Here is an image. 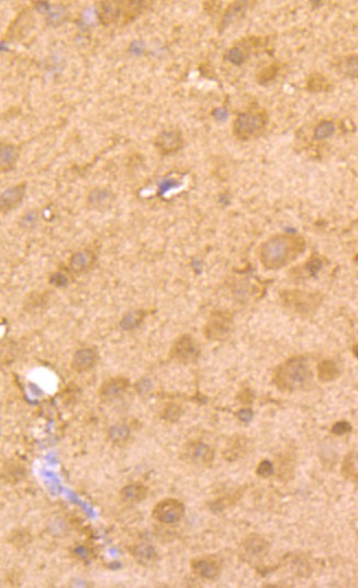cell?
I'll use <instances>...</instances> for the list:
<instances>
[{
	"label": "cell",
	"mask_w": 358,
	"mask_h": 588,
	"mask_svg": "<svg viewBox=\"0 0 358 588\" xmlns=\"http://www.w3.org/2000/svg\"><path fill=\"white\" fill-rule=\"evenodd\" d=\"M307 242L299 234L281 233L265 240L258 249V259L267 270L289 266L305 253Z\"/></svg>",
	"instance_id": "cell-1"
},
{
	"label": "cell",
	"mask_w": 358,
	"mask_h": 588,
	"mask_svg": "<svg viewBox=\"0 0 358 588\" xmlns=\"http://www.w3.org/2000/svg\"><path fill=\"white\" fill-rule=\"evenodd\" d=\"M277 389L283 392L302 391L312 384L313 371L305 356H292L276 367L272 377Z\"/></svg>",
	"instance_id": "cell-2"
},
{
	"label": "cell",
	"mask_w": 358,
	"mask_h": 588,
	"mask_svg": "<svg viewBox=\"0 0 358 588\" xmlns=\"http://www.w3.org/2000/svg\"><path fill=\"white\" fill-rule=\"evenodd\" d=\"M150 1L122 0V1H98L97 14L104 26H124L135 19L147 8Z\"/></svg>",
	"instance_id": "cell-3"
},
{
	"label": "cell",
	"mask_w": 358,
	"mask_h": 588,
	"mask_svg": "<svg viewBox=\"0 0 358 588\" xmlns=\"http://www.w3.org/2000/svg\"><path fill=\"white\" fill-rule=\"evenodd\" d=\"M270 124L267 110L252 106L241 112L232 123V134L240 141H249L264 134Z\"/></svg>",
	"instance_id": "cell-4"
},
{
	"label": "cell",
	"mask_w": 358,
	"mask_h": 588,
	"mask_svg": "<svg viewBox=\"0 0 358 588\" xmlns=\"http://www.w3.org/2000/svg\"><path fill=\"white\" fill-rule=\"evenodd\" d=\"M279 300L283 309L300 317H311L316 314L323 302L321 293L300 289H287L279 292Z\"/></svg>",
	"instance_id": "cell-5"
},
{
	"label": "cell",
	"mask_w": 358,
	"mask_h": 588,
	"mask_svg": "<svg viewBox=\"0 0 358 588\" xmlns=\"http://www.w3.org/2000/svg\"><path fill=\"white\" fill-rule=\"evenodd\" d=\"M270 543L262 535L252 533L247 535L238 548V556L247 564L257 565L268 555Z\"/></svg>",
	"instance_id": "cell-6"
},
{
	"label": "cell",
	"mask_w": 358,
	"mask_h": 588,
	"mask_svg": "<svg viewBox=\"0 0 358 588\" xmlns=\"http://www.w3.org/2000/svg\"><path fill=\"white\" fill-rule=\"evenodd\" d=\"M232 326L233 315L230 312L214 311L203 328V335L208 341H223L230 335Z\"/></svg>",
	"instance_id": "cell-7"
},
{
	"label": "cell",
	"mask_w": 358,
	"mask_h": 588,
	"mask_svg": "<svg viewBox=\"0 0 358 588\" xmlns=\"http://www.w3.org/2000/svg\"><path fill=\"white\" fill-rule=\"evenodd\" d=\"M267 44V39L262 37H246L236 41L234 46L227 48L225 57L227 61L234 65H242L249 59V54L253 50L263 48Z\"/></svg>",
	"instance_id": "cell-8"
},
{
	"label": "cell",
	"mask_w": 358,
	"mask_h": 588,
	"mask_svg": "<svg viewBox=\"0 0 358 588\" xmlns=\"http://www.w3.org/2000/svg\"><path fill=\"white\" fill-rule=\"evenodd\" d=\"M169 356L177 363L184 365L195 363L200 356V347L193 336L184 334L179 336L174 344L171 345Z\"/></svg>",
	"instance_id": "cell-9"
},
{
	"label": "cell",
	"mask_w": 358,
	"mask_h": 588,
	"mask_svg": "<svg viewBox=\"0 0 358 588\" xmlns=\"http://www.w3.org/2000/svg\"><path fill=\"white\" fill-rule=\"evenodd\" d=\"M182 458L195 466L207 467L214 462V451L211 446L201 440H189L182 446Z\"/></svg>",
	"instance_id": "cell-10"
},
{
	"label": "cell",
	"mask_w": 358,
	"mask_h": 588,
	"mask_svg": "<svg viewBox=\"0 0 358 588\" xmlns=\"http://www.w3.org/2000/svg\"><path fill=\"white\" fill-rule=\"evenodd\" d=\"M185 516V506L182 501L174 498L160 500L153 508L152 517L156 522L163 524H178Z\"/></svg>",
	"instance_id": "cell-11"
},
{
	"label": "cell",
	"mask_w": 358,
	"mask_h": 588,
	"mask_svg": "<svg viewBox=\"0 0 358 588\" xmlns=\"http://www.w3.org/2000/svg\"><path fill=\"white\" fill-rule=\"evenodd\" d=\"M191 572L203 580H216L221 574L222 565L214 556H200L190 562Z\"/></svg>",
	"instance_id": "cell-12"
},
{
	"label": "cell",
	"mask_w": 358,
	"mask_h": 588,
	"mask_svg": "<svg viewBox=\"0 0 358 588\" xmlns=\"http://www.w3.org/2000/svg\"><path fill=\"white\" fill-rule=\"evenodd\" d=\"M154 145H156V150L163 156L177 152L184 145V137H182V132L177 128L163 130L158 134V137L154 141Z\"/></svg>",
	"instance_id": "cell-13"
},
{
	"label": "cell",
	"mask_w": 358,
	"mask_h": 588,
	"mask_svg": "<svg viewBox=\"0 0 358 588\" xmlns=\"http://www.w3.org/2000/svg\"><path fill=\"white\" fill-rule=\"evenodd\" d=\"M130 386L129 379L124 377H113L102 382L100 388V395L104 400H115L122 395Z\"/></svg>",
	"instance_id": "cell-14"
},
{
	"label": "cell",
	"mask_w": 358,
	"mask_h": 588,
	"mask_svg": "<svg viewBox=\"0 0 358 588\" xmlns=\"http://www.w3.org/2000/svg\"><path fill=\"white\" fill-rule=\"evenodd\" d=\"M26 183H19L17 186L6 190L0 197V208L3 214H7L21 204L26 194Z\"/></svg>",
	"instance_id": "cell-15"
},
{
	"label": "cell",
	"mask_w": 358,
	"mask_h": 588,
	"mask_svg": "<svg viewBox=\"0 0 358 588\" xmlns=\"http://www.w3.org/2000/svg\"><path fill=\"white\" fill-rule=\"evenodd\" d=\"M100 356L93 348H80L73 356L72 367L77 373H85L94 368Z\"/></svg>",
	"instance_id": "cell-16"
},
{
	"label": "cell",
	"mask_w": 358,
	"mask_h": 588,
	"mask_svg": "<svg viewBox=\"0 0 358 588\" xmlns=\"http://www.w3.org/2000/svg\"><path fill=\"white\" fill-rule=\"evenodd\" d=\"M249 449V440L245 436H234L231 438L225 451L222 453L223 458L227 462H234L245 455Z\"/></svg>",
	"instance_id": "cell-17"
},
{
	"label": "cell",
	"mask_w": 358,
	"mask_h": 588,
	"mask_svg": "<svg viewBox=\"0 0 358 588\" xmlns=\"http://www.w3.org/2000/svg\"><path fill=\"white\" fill-rule=\"evenodd\" d=\"M285 565L298 578H309L312 572L310 561L305 554H290L289 559H285Z\"/></svg>",
	"instance_id": "cell-18"
},
{
	"label": "cell",
	"mask_w": 358,
	"mask_h": 588,
	"mask_svg": "<svg viewBox=\"0 0 358 588\" xmlns=\"http://www.w3.org/2000/svg\"><path fill=\"white\" fill-rule=\"evenodd\" d=\"M249 3H251L249 1H234V3L227 6L225 14L222 16L221 21H220V29H225L233 22L241 19L245 15Z\"/></svg>",
	"instance_id": "cell-19"
},
{
	"label": "cell",
	"mask_w": 358,
	"mask_h": 588,
	"mask_svg": "<svg viewBox=\"0 0 358 588\" xmlns=\"http://www.w3.org/2000/svg\"><path fill=\"white\" fill-rule=\"evenodd\" d=\"M333 89V83L326 74L312 72L305 78V89L310 93H326Z\"/></svg>",
	"instance_id": "cell-20"
},
{
	"label": "cell",
	"mask_w": 358,
	"mask_h": 588,
	"mask_svg": "<svg viewBox=\"0 0 358 588\" xmlns=\"http://www.w3.org/2000/svg\"><path fill=\"white\" fill-rule=\"evenodd\" d=\"M95 260H96V256L91 250H79L70 257V268L74 272L82 274V272H85L86 270L91 268Z\"/></svg>",
	"instance_id": "cell-21"
},
{
	"label": "cell",
	"mask_w": 358,
	"mask_h": 588,
	"mask_svg": "<svg viewBox=\"0 0 358 588\" xmlns=\"http://www.w3.org/2000/svg\"><path fill=\"white\" fill-rule=\"evenodd\" d=\"M147 496V488L143 483H129L120 490L121 499L130 505L143 501Z\"/></svg>",
	"instance_id": "cell-22"
},
{
	"label": "cell",
	"mask_w": 358,
	"mask_h": 588,
	"mask_svg": "<svg viewBox=\"0 0 358 588\" xmlns=\"http://www.w3.org/2000/svg\"><path fill=\"white\" fill-rule=\"evenodd\" d=\"M337 72L348 78H358V54H348L335 62Z\"/></svg>",
	"instance_id": "cell-23"
},
{
	"label": "cell",
	"mask_w": 358,
	"mask_h": 588,
	"mask_svg": "<svg viewBox=\"0 0 358 588\" xmlns=\"http://www.w3.org/2000/svg\"><path fill=\"white\" fill-rule=\"evenodd\" d=\"M341 474L346 481L358 483V449L350 451L343 459Z\"/></svg>",
	"instance_id": "cell-24"
},
{
	"label": "cell",
	"mask_w": 358,
	"mask_h": 588,
	"mask_svg": "<svg viewBox=\"0 0 358 588\" xmlns=\"http://www.w3.org/2000/svg\"><path fill=\"white\" fill-rule=\"evenodd\" d=\"M317 375L321 382H332L337 380L341 375L339 366L335 363V360L324 359L318 364L317 367Z\"/></svg>",
	"instance_id": "cell-25"
},
{
	"label": "cell",
	"mask_w": 358,
	"mask_h": 588,
	"mask_svg": "<svg viewBox=\"0 0 358 588\" xmlns=\"http://www.w3.org/2000/svg\"><path fill=\"white\" fill-rule=\"evenodd\" d=\"M0 157H1V171L8 172L14 169L17 160L19 157V151L12 143H1L0 145Z\"/></svg>",
	"instance_id": "cell-26"
},
{
	"label": "cell",
	"mask_w": 358,
	"mask_h": 588,
	"mask_svg": "<svg viewBox=\"0 0 358 588\" xmlns=\"http://www.w3.org/2000/svg\"><path fill=\"white\" fill-rule=\"evenodd\" d=\"M113 203V193L106 188H96L88 196V204L96 210H104Z\"/></svg>",
	"instance_id": "cell-27"
},
{
	"label": "cell",
	"mask_w": 358,
	"mask_h": 588,
	"mask_svg": "<svg viewBox=\"0 0 358 588\" xmlns=\"http://www.w3.org/2000/svg\"><path fill=\"white\" fill-rule=\"evenodd\" d=\"M242 495H243V489H238V490L231 492V494L225 495V496H222L219 499L212 502L210 508H211V510L214 511V513H221V511L225 510L227 508L236 505L238 499L242 497Z\"/></svg>",
	"instance_id": "cell-28"
},
{
	"label": "cell",
	"mask_w": 358,
	"mask_h": 588,
	"mask_svg": "<svg viewBox=\"0 0 358 588\" xmlns=\"http://www.w3.org/2000/svg\"><path fill=\"white\" fill-rule=\"evenodd\" d=\"M281 64L279 62L270 63L266 66H263L257 71L256 82L261 85L270 83L275 80L276 76L279 75L281 71Z\"/></svg>",
	"instance_id": "cell-29"
},
{
	"label": "cell",
	"mask_w": 358,
	"mask_h": 588,
	"mask_svg": "<svg viewBox=\"0 0 358 588\" xmlns=\"http://www.w3.org/2000/svg\"><path fill=\"white\" fill-rule=\"evenodd\" d=\"M145 312L138 310V311L129 312L128 314L122 317L120 322V328L123 330H132L141 324L144 320Z\"/></svg>",
	"instance_id": "cell-30"
},
{
	"label": "cell",
	"mask_w": 358,
	"mask_h": 588,
	"mask_svg": "<svg viewBox=\"0 0 358 588\" xmlns=\"http://www.w3.org/2000/svg\"><path fill=\"white\" fill-rule=\"evenodd\" d=\"M335 125L333 121H321L320 124L314 128V138L318 140L326 139L331 137L332 134H335Z\"/></svg>",
	"instance_id": "cell-31"
},
{
	"label": "cell",
	"mask_w": 358,
	"mask_h": 588,
	"mask_svg": "<svg viewBox=\"0 0 358 588\" xmlns=\"http://www.w3.org/2000/svg\"><path fill=\"white\" fill-rule=\"evenodd\" d=\"M255 472H256V475L259 476L261 479H268L270 476L274 475L275 468H274V464L270 462V459H263L257 465Z\"/></svg>",
	"instance_id": "cell-32"
},
{
	"label": "cell",
	"mask_w": 358,
	"mask_h": 588,
	"mask_svg": "<svg viewBox=\"0 0 358 588\" xmlns=\"http://www.w3.org/2000/svg\"><path fill=\"white\" fill-rule=\"evenodd\" d=\"M180 416H182V409L176 404H169L164 409L163 419L167 420V421H177Z\"/></svg>",
	"instance_id": "cell-33"
},
{
	"label": "cell",
	"mask_w": 358,
	"mask_h": 588,
	"mask_svg": "<svg viewBox=\"0 0 358 588\" xmlns=\"http://www.w3.org/2000/svg\"><path fill=\"white\" fill-rule=\"evenodd\" d=\"M352 431V425L348 422L339 421L332 427V433L337 436H344Z\"/></svg>",
	"instance_id": "cell-34"
},
{
	"label": "cell",
	"mask_w": 358,
	"mask_h": 588,
	"mask_svg": "<svg viewBox=\"0 0 358 588\" xmlns=\"http://www.w3.org/2000/svg\"><path fill=\"white\" fill-rule=\"evenodd\" d=\"M50 283L53 285L54 287H65L68 283V280H67L66 276L61 274V272H57V274H53L50 278Z\"/></svg>",
	"instance_id": "cell-35"
},
{
	"label": "cell",
	"mask_w": 358,
	"mask_h": 588,
	"mask_svg": "<svg viewBox=\"0 0 358 588\" xmlns=\"http://www.w3.org/2000/svg\"><path fill=\"white\" fill-rule=\"evenodd\" d=\"M241 395H243V397H238V398H240L241 402H244V403H251L252 402V399H253V395H252L251 390H247V389L242 390V391H241Z\"/></svg>",
	"instance_id": "cell-36"
},
{
	"label": "cell",
	"mask_w": 358,
	"mask_h": 588,
	"mask_svg": "<svg viewBox=\"0 0 358 588\" xmlns=\"http://www.w3.org/2000/svg\"><path fill=\"white\" fill-rule=\"evenodd\" d=\"M238 416H240L241 420H243V421H249V420L252 419L253 413H252V411H249V409H244V410H241Z\"/></svg>",
	"instance_id": "cell-37"
},
{
	"label": "cell",
	"mask_w": 358,
	"mask_h": 588,
	"mask_svg": "<svg viewBox=\"0 0 358 588\" xmlns=\"http://www.w3.org/2000/svg\"><path fill=\"white\" fill-rule=\"evenodd\" d=\"M353 354L355 355L356 358H358V343L353 346Z\"/></svg>",
	"instance_id": "cell-38"
}]
</instances>
